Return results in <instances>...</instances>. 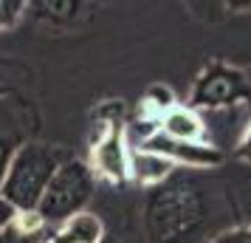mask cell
<instances>
[{
  "mask_svg": "<svg viewBox=\"0 0 251 243\" xmlns=\"http://www.w3.org/2000/svg\"><path fill=\"white\" fill-rule=\"evenodd\" d=\"M138 150L158 153L164 159H170L175 167L178 164H183V167H215V164L223 162V153L215 150L212 144H206V141H178L164 136L161 130H155Z\"/></svg>",
  "mask_w": 251,
  "mask_h": 243,
  "instance_id": "5b68a950",
  "label": "cell"
},
{
  "mask_svg": "<svg viewBox=\"0 0 251 243\" xmlns=\"http://www.w3.org/2000/svg\"><path fill=\"white\" fill-rule=\"evenodd\" d=\"M237 156L243 162H251V122H249V128H246V133H243V139L237 144Z\"/></svg>",
  "mask_w": 251,
  "mask_h": 243,
  "instance_id": "5bb4252c",
  "label": "cell"
},
{
  "mask_svg": "<svg viewBox=\"0 0 251 243\" xmlns=\"http://www.w3.org/2000/svg\"><path fill=\"white\" fill-rule=\"evenodd\" d=\"M127 167H130V147H127V136L122 125H110L102 136L96 139L91 153V170L102 175L113 184H122L127 178Z\"/></svg>",
  "mask_w": 251,
  "mask_h": 243,
  "instance_id": "277c9868",
  "label": "cell"
},
{
  "mask_svg": "<svg viewBox=\"0 0 251 243\" xmlns=\"http://www.w3.org/2000/svg\"><path fill=\"white\" fill-rule=\"evenodd\" d=\"M192 110L220 113V110H251V77L223 62H212L195 82Z\"/></svg>",
  "mask_w": 251,
  "mask_h": 243,
  "instance_id": "3957f363",
  "label": "cell"
},
{
  "mask_svg": "<svg viewBox=\"0 0 251 243\" xmlns=\"http://www.w3.org/2000/svg\"><path fill=\"white\" fill-rule=\"evenodd\" d=\"M14 218H17V209H14L12 204L6 201V198L0 195V232L9 229V226L14 223Z\"/></svg>",
  "mask_w": 251,
  "mask_h": 243,
  "instance_id": "4fadbf2b",
  "label": "cell"
},
{
  "mask_svg": "<svg viewBox=\"0 0 251 243\" xmlns=\"http://www.w3.org/2000/svg\"><path fill=\"white\" fill-rule=\"evenodd\" d=\"M175 164L170 159H164L158 153L150 150H130V167H127V178H133L138 184L152 187V184H164L172 175Z\"/></svg>",
  "mask_w": 251,
  "mask_h": 243,
  "instance_id": "8992f818",
  "label": "cell"
},
{
  "mask_svg": "<svg viewBox=\"0 0 251 243\" xmlns=\"http://www.w3.org/2000/svg\"><path fill=\"white\" fill-rule=\"evenodd\" d=\"M40 243H51V241H46V238H43V241H40Z\"/></svg>",
  "mask_w": 251,
  "mask_h": 243,
  "instance_id": "2e32d148",
  "label": "cell"
},
{
  "mask_svg": "<svg viewBox=\"0 0 251 243\" xmlns=\"http://www.w3.org/2000/svg\"><path fill=\"white\" fill-rule=\"evenodd\" d=\"M209 243H251V226H237V229H226Z\"/></svg>",
  "mask_w": 251,
  "mask_h": 243,
  "instance_id": "8fae6325",
  "label": "cell"
},
{
  "mask_svg": "<svg viewBox=\"0 0 251 243\" xmlns=\"http://www.w3.org/2000/svg\"><path fill=\"white\" fill-rule=\"evenodd\" d=\"M102 241H104V226L91 212L74 215L71 220L59 223L57 232L51 235V243H102Z\"/></svg>",
  "mask_w": 251,
  "mask_h": 243,
  "instance_id": "ba28073f",
  "label": "cell"
},
{
  "mask_svg": "<svg viewBox=\"0 0 251 243\" xmlns=\"http://www.w3.org/2000/svg\"><path fill=\"white\" fill-rule=\"evenodd\" d=\"M93 195V170L79 159H68L57 167L54 178L48 181L37 215L43 223H65L74 215L85 212V204Z\"/></svg>",
  "mask_w": 251,
  "mask_h": 243,
  "instance_id": "7a4b0ae2",
  "label": "cell"
},
{
  "mask_svg": "<svg viewBox=\"0 0 251 243\" xmlns=\"http://www.w3.org/2000/svg\"><path fill=\"white\" fill-rule=\"evenodd\" d=\"M20 9L23 3H12V0H0V28L3 26H12L17 17H20Z\"/></svg>",
  "mask_w": 251,
  "mask_h": 243,
  "instance_id": "7c38bea8",
  "label": "cell"
},
{
  "mask_svg": "<svg viewBox=\"0 0 251 243\" xmlns=\"http://www.w3.org/2000/svg\"><path fill=\"white\" fill-rule=\"evenodd\" d=\"M158 130L164 133V136L178 139V141H206L203 119L198 116V110L181 108V105H175L167 116H161Z\"/></svg>",
  "mask_w": 251,
  "mask_h": 243,
  "instance_id": "52a82bcc",
  "label": "cell"
},
{
  "mask_svg": "<svg viewBox=\"0 0 251 243\" xmlns=\"http://www.w3.org/2000/svg\"><path fill=\"white\" fill-rule=\"evenodd\" d=\"M62 164L59 150L48 144H23L12 153V162L6 167L0 195L6 198L17 212H37L48 181L54 178L57 167Z\"/></svg>",
  "mask_w": 251,
  "mask_h": 243,
  "instance_id": "6da1fadb",
  "label": "cell"
},
{
  "mask_svg": "<svg viewBox=\"0 0 251 243\" xmlns=\"http://www.w3.org/2000/svg\"><path fill=\"white\" fill-rule=\"evenodd\" d=\"M102 243H104V241H102Z\"/></svg>",
  "mask_w": 251,
  "mask_h": 243,
  "instance_id": "e0dca14e",
  "label": "cell"
},
{
  "mask_svg": "<svg viewBox=\"0 0 251 243\" xmlns=\"http://www.w3.org/2000/svg\"><path fill=\"white\" fill-rule=\"evenodd\" d=\"M40 241H43V235H28V232L17 229L14 223L0 232V243H40Z\"/></svg>",
  "mask_w": 251,
  "mask_h": 243,
  "instance_id": "30bf717a",
  "label": "cell"
},
{
  "mask_svg": "<svg viewBox=\"0 0 251 243\" xmlns=\"http://www.w3.org/2000/svg\"><path fill=\"white\" fill-rule=\"evenodd\" d=\"M144 110L152 116V122H161V116H167L175 108V93L167 88V85H152L144 96Z\"/></svg>",
  "mask_w": 251,
  "mask_h": 243,
  "instance_id": "9c48e42d",
  "label": "cell"
},
{
  "mask_svg": "<svg viewBox=\"0 0 251 243\" xmlns=\"http://www.w3.org/2000/svg\"><path fill=\"white\" fill-rule=\"evenodd\" d=\"M12 162V153H9V144L0 139V184H3V175H6V167Z\"/></svg>",
  "mask_w": 251,
  "mask_h": 243,
  "instance_id": "9a60e30c",
  "label": "cell"
}]
</instances>
